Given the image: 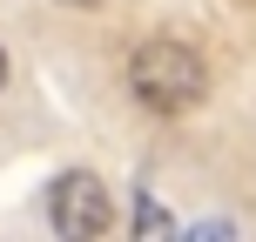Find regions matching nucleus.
Here are the masks:
<instances>
[{
  "label": "nucleus",
  "instance_id": "20e7f679",
  "mask_svg": "<svg viewBox=\"0 0 256 242\" xmlns=\"http://www.w3.org/2000/svg\"><path fill=\"white\" fill-rule=\"evenodd\" d=\"M7 81H14V67H7V47H0V94H7Z\"/></svg>",
  "mask_w": 256,
  "mask_h": 242
},
{
  "label": "nucleus",
  "instance_id": "f257e3e1",
  "mask_svg": "<svg viewBox=\"0 0 256 242\" xmlns=\"http://www.w3.org/2000/svg\"><path fill=\"white\" fill-rule=\"evenodd\" d=\"M128 94H135V108L176 121V115H189V108L209 94V61L189 47V40L155 34V40H142V47L128 54Z\"/></svg>",
  "mask_w": 256,
  "mask_h": 242
},
{
  "label": "nucleus",
  "instance_id": "f03ea898",
  "mask_svg": "<svg viewBox=\"0 0 256 242\" xmlns=\"http://www.w3.org/2000/svg\"><path fill=\"white\" fill-rule=\"evenodd\" d=\"M48 222H54V236H68V242H102L115 229V195H108V182L94 175V168H61V175L48 182Z\"/></svg>",
  "mask_w": 256,
  "mask_h": 242
},
{
  "label": "nucleus",
  "instance_id": "7ed1b4c3",
  "mask_svg": "<svg viewBox=\"0 0 256 242\" xmlns=\"http://www.w3.org/2000/svg\"><path fill=\"white\" fill-rule=\"evenodd\" d=\"M162 229H168V216L148 202V195H142V202H135V236H162Z\"/></svg>",
  "mask_w": 256,
  "mask_h": 242
},
{
  "label": "nucleus",
  "instance_id": "39448f33",
  "mask_svg": "<svg viewBox=\"0 0 256 242\" xmlns=\"http://www.w3.org/2000/svg\"><path fill=\"white\" fill-rule=\"evenodd\" d=\"M61 7H102V0H61Z\"/></svg>",
  "mask_w": 256,
  "mask_h": 242
}]
</instances>
